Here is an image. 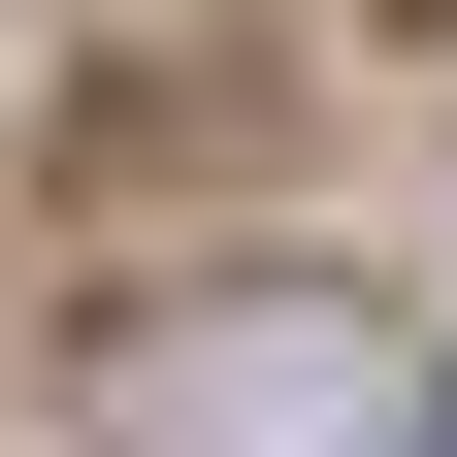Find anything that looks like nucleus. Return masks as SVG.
Listing matches in <instances>:
<instances>
[{"label":"nucleus","instance_id":"obj_1","mask_svg":"<svg viewBox=\"0 0 457 457\" xmlns=\"http://www.w3.org/2000/svg\"><path fill=\"white\" fill-rule=\"evenodd\" d=\"M98 425H131V457H360L392 360H360L327 295H262V327H131V392H98Z\"/></svg>","mask_w":457,"mask_h":457},{"label":"nucleus","instance_id":"obj_2","mask_svg":"<svg viewBox=\"0 0 457 457\" xmlns=\"http://www.w3.org/2000/svg\"><path fill=\"white\" fill-rule=\"evenodd\" d=\"M392 457H457V392H425V425H392Z\"/></svg>","mask_w":457,"mask_h":457}]
</instances>
